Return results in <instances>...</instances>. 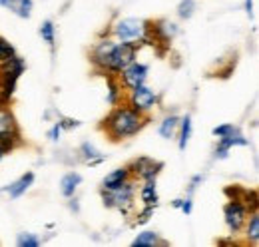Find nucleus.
Returning <instances> with one entry per match:
<instances>
[{
    "mask_svg": "<svg viewBox=\"0 0 259 247\" xmlns=\"http://www.w3.org/2000/svg\"><path fill=\"white\" fill-rule=\"evenodd\" d=\"M136 48L128 42H112V40H100L92 52V62L102 72H108L112 76H118L128 64L136 60Z\"/></svg>",
    "mask_w": 259,
    "mask_h": 247,
    "instance_id": "1",
    "label": "nucleus"
},
{
    "mask_svg": "<svg viewBox=\"0 0 259 247\" xmlns=\"http://www.w3.org/2000/svg\"><path fill=\"white\" fill-rule=\"evenodd\" d=\"M146 124H148V118L142 112L134 110L132 106H116L104 118L102 130L112 142H120V140H128L132 136H136Z\"/></svg>",
    "mask_w": 259,
    "mask_h": 247,
    "instance_id": "2",
    "label": "nucleus"
},
{
    "mask_svg": "<svg viewBox=\"0 0 259 247\" xmlns=\"http://www.w3.org/2000/svg\"><path fill=\"white\" fill-rule=\"evenodd\" d=\"M148 32H150V22L138 18H122L114 26L116 38L120 42H128L134 46H138L140 42H148Z\"/></svg>",
    "mask_w": 259,
    "mask_h": 247,
    "instance_id": "3",
    "label": "nucleus"
},
{
    "mask_svg": "<svg viewBox=\"0 0 259 247\" xmlns=\"http://www.w3.org/2000/svg\"><path fill=\"white\" fill-rule=\"evenodd\" d=\"M134 193H136V187L132 184V180H128L126 184H122L116 189H102V199L106 208H118L122 212H128L134 205Z\"/></svg>",
    "mask_w": 259,
    "mask_h": 247,
    "instance_id": "4",
    "label": "nucleus"
},
{
    "mask_svg": "<svg viewBox=\"0 0 259 247\" xmlns=\"http://www.w3.org/2000/svg\"><path fill=\"white\" fill-rule=\"evenodd\" d=\"M18 138H20V134H18V124H16L14 114L8 108L0 106V142L8 150H12L14 148V142Z\"/></svg>",
    "mask_w": 259,
    "mask_h": 247,
    "instance_id": "5",
    "label": "nucleus"
},
{
    "mask_svg": "<svg viewBox=\"0 0 259 247\" xmlns=\"http://www.w3.org/2000/svg\"><path fill=\"white\" fill-rule=\"evenodd\" d=\"M247 214H249V210L241 201H237V199H229V203H226L224 217H226V225L229 227L231 235L237 233V231H241V227L247 221Z\"/></svg>",
    "mask_w": 259,
    "mask_h": 247,
    "instance_id": "6",
    "label": "nucleus"
},
{
    "mask_svg": "<svg viewBox=\"0 0 259 247\" xmlns=\"http://www.w3.org/2000/svg\"><path fill=\"white\" fill-rule=\"evenodd\" d=\"M148 66L146 64H140V62H132L128 64L118 76H120V82H122V86L124 88H128V90H134V88H138V86H142V84H146V78H148Z\"/></svg>",
    "mask_w": 259,
    "mask_h": 247,
    "instance_id": "7",
    "label": "nucleus"
},
{
    "mask_svg": "<svg viewBox=\"0 0 259 247\" xmlns=\"http://www.w3.org/2000/svg\"><path fill=\"white\" fill-rule=\"evenodd\" d=\"M130 106L134 108V110H138V112H142V114H146V112H150L154 106H156V102H158V96L154 90H150L146 84H142V86H138V88H134V90H130Z\"/></svg>",
    "mask_w": 259,
    "mask_h": 247,
    "instance_id": "8",
    "label": "nucleus"
},
{
    "mask_svg": "<svg viewBox=\"0 0 259 247\" xmlns=\"http://www.w3.org/2000/svg\"><path fill=\"white\" fill-rule=\"evenodd\" d=\"M162 168H163L162 161H156L152 157H138V159H134L128 166L130 174L134 178H140V180H152V178H156Z\"/></svg>",
    "mask_w": 259,
    "mask_h": 247,
    "instance_id": "9",
    "label": "nucleus"
},
{
    "mask_svg": "<svg viewBox=\"0 0 259 247\" xmlns=\"http://www.w3.org/2000/svg\"><path fill=\"white\" fill-rule=\"evenodd\" d=\"M249 144V140L239 132V128L233 132V134H229L226 138H220V146L215 148V157H220V159H224L229 155V150L233 148V146H247Z\"/></svg>",
    "mask_w": 259,
    "mask_h": 247,
    "instance_id": "10",
    "label": "nucleus"
},
{
    "mask_svg": "<svg viewBox=\"0 0 259 247\" xmlns=\"http://www.w3.org/2000/svg\"><path fill=\"white\" fill-rule=\"evenodd\" d=\"M130 178H132V174H130L128 166H126V168H118V170L110 172V174L104 178L102 189H116V187H120L122 184H126Z\"/></svg>",
    "mask_w": 259,
    "mask_h": 247,
    "instance_id": "11",
    "label": "nucleus"
},
{
    "mask_svg": "<svg viewBox=\"0 0 259 247\" xmlns=\"http://www.w3.org/2000/svg\"><path fill=\"white\" fill-rule=\"evenodd\" d=\"M34 184V174L32 172H28V174H24V176H20L16 182H12V184L6 187V191L10 193V197H20L22 193H26V189Z\"/></svg>",
    "mask_w": 259,
    "mask_h": 247,
    "instance_id": "12",
    "label": "nucleus"
},
{
    "mask_svg": "<svg viewBox=\"0 0 259 247\" xmlns=\"http://www.w3.org/2000/svg\"><path fill=\"white\" fill-rule=\"evenodd\" d=\"M144 182H146V184L142 185L140 197H142L144 205H152V208H156V205H158V199H160L158 189H156V178H152V180H144Z\"/></svg>",
    "mask_w": 259,
    "mask_h": 247,
    "instance_id": "13",
    "label": "nucleus"
},
{
    "mask_svg": "<svg viewBox=\"0 0 259 247\" xmlns=\"http://www.w3.org/2000/svg\"><path fill=\"white\" fill-rule=\"evenodd\" d=\"M80 184H82V176L80 174H76V172L66 174L64 178L60 180V191H62V195L64 197H72Z\"/></svg>",
    "mask_w": 259,
    "mask_h": 247,
    "instance_id": "14",
    "label": "nucleus"
},
{
    "mask_svg": "<svg viewBox=\"0 0 259 247\" xmlns=\"http://www.w3.org/2000/svg\"><path fill=\"white\" fill-rule=\"evenodd\" d=\"M134 247H154V245H165V241H162L158 237L156 231H142L138 233V237L132 241Z\"/></svg>",
    "mask_w": 259,
    "mask_h": 247,
    "instance_id": "15",
    "label": "nucleus"
},
{
    "mask_svg": "<svg viewBox=\"0 0 259 247\" xmlns=\"http://www.w3.org/2000/svg\"><path fill=\"white\" fill-rule=\"evenodd\" d=\"M245 237H247V241H251L253 245H257L259 243V214H257V210L251 212L249 219L245 221Z\"/></svg>",
    "mask_w": 259,
    "mask_h": 247,
    "instance_id": "16",
    "label": "nucleus"
},
{
    "mask_svg": "<svg viewBox=\"0 0 259 247\" xmlns=\"http://www.w3.org/2000/svg\"><path fill=\"white\" fill-rule=\"evenodd\" d=\"M6 6L20 18H30L32 14V0H8Z\"/></svg>",
    "mask_w": 259,
    "mask_h": 247,
    "instance_id": "17",
    "label": "nucleus"
},
{
    "mask_svg": "<svg viewBox=\"0 0 259 247\" xmlns=\"http://www.w3.org/2000/svg\"><path fill=\"white\" fill-rule=\"evenodd\" d=\"M178 126H180V118L178 116H167L162 124H160V136L165 138V140H171L174 136H176V130H178Z\"/></svg>",
    "mask_w": 259,
    "mask_h": 247,
    "instance_id": "18",
    "label": "nucleus"
},
{
    "mask_svg": "<svg viewBox=\"0 0 259 247\" xmlns=\"http://www.w3.org/2000/svg\"><path fill=\"white\" fill-rule=\"evenodd\" d=\"M180 126H182V132H180V150H186L190 138H192V118L186 116L180 120Z\"/></svg>",
    "mask_w": 259,
    "mask_h": 247,
    "instance_id": "19",
    "label": "nucleus"
},
{
    "mask_svg": "<svg viewBox=\"0 0 259 247\" xmlns=\"http://www.w3.org/2000/svg\"><path fill=\"white\" fill-rule=\"evenodd\" d=\"M108 102L110 104H118V96L122 94L124 90V86H122V82H118V80H114V76L112 74H108Z\"/></svg>",
    "mask_w": 259,
    "mask_h": 247,
    "instance_id": "20",
    "label": "nucleus"
},
{
    "mask_svg": "<svg viewBox=\"0 0 259 247\" xmlns=\"http://www.w3.org/2000/svg\"><path fill=\"white\" fill-rule=\"evenodd\" d=\"M80 152H82V157H84L88 163H96V161H102V159H104V155L100 154L90 142H84L82 148H80Z\"/></svg>",
    "mask_w": 259,
    "mask_h": 247,
    "instance_id": "21",
    "label": "nucleus"
},
{
    "mask_svg": "<svg viewBox=\"0 0 259 247\" xmlns=\"http://www.w3.org/2000/svg\"><path fill=\"white\" fill-rule=\"evenodd\" d=\"M40 36H42V40H44L48 46H54V40H56V28H54L52 20H46V22L40 26Z\"/></svg>",
    "mask_w": 259,
    "mask_h": 247,
    "instance_id": "22",
    "label": "nucleus"
},
{
    "mask_svg": "<svg viewBox=\"0 0 259 247\" xmlns=\"http://www.w3.org/2000/svg\"><path fill=\"white\" fill-rule=\"evenodd\" d=\"M42 243L34 233H20L18 239H16V245L18 247H38Z\"/></svg>",
    "mask_w": 259,
    "mask_h": 247,
    "instance_id": "23",
    "label": "nucleus"
},
{
    "mask_svg": "<svg viewBox=\"0 0 259 247\" xmlns=\"http://www.w3.org/2000/svg\"><path fill=\"white\" fill-rule=\"evenodd\" d=\"M195 10V2L194 0H182L180 6H178V14L180 18H192Z\"/></svg>",
    "mask_w": 259,
    "mask_h": 247,
    "instance_id": "24",
    "label": "nucleus"
},
{
    "mask_svg": "<svg viewBox=\"0 0 259 247\" xmlns=\"http://www.w3.org/2000/svg\"><path fill=\"white\" fill-rule=\"evenodd\" d=\"M16 52H14V48H12V44L8 42V40H4V38H0V62L8 60V58H12Z\"/></svg>",
    "mask_w": 259,
    "mask_h": 247,
    "instance_id": "25",
    "label": "nucleus"
},
{
    "mask_svg": "<svg viewBox=\"0 0 259 247\" xmlns=\"http://www.w3.org/2000/svg\"><path fill=\"white\" fill-rule=\"evenodd\" d=\"M235 130H237V126H233V124H222V126H215V128H213V136L226 138L229 134H233Z\"/></svg>",
    "mask_w": 259,
    "mask_h": 247,
    "instance_id": "26",
    "label": "nucleus"
},
{
    "mask_svg": "<svg viewBox=\"0 0 259 247\" xmlns=\"http://www.w3.org/2000/svg\"><path fill=\"white\" fill-rule=\"evenodd\" d=\"M171 205H174V208H178V210H182L186 216H190V214H192V197H188V199H176Z\"/></svg>",
    "mask_w": 259,
    "mask_h": 247,
    "instance_id": "27",
    "label": "nucleus"
},
{
    "mask_svg": "<svg viewBox=\"0 0 259 247\" xmlns=\"http://www.w3.org/2000/svg\"><path fill=\"white\" fill-rule=\"evenodd\" d=\"M48 136H50V140H52V142H58V140H60V136H62V124H60V122L54 124Z\"/></svg>",
    "mask_w": 259,
    "mask_h": 247,
    "instance_id": "28",
    "label": "nucleus"
},
{
    "mask_svg": "<svg viewBox=\"0 0 259 247\" xmlns=\"http://www.w3.org/2000/svg\"><path fill=\"white\" fill-rule=\"evenodd\" d=\"M154 214V208L152 205H146V210L140 214V219H138V223H146L148 219H150V216Z\"/></svg>",
    "mask_w": 259,
    "mask_h": 247,
    "instance_id": "29",
    "label": "nucleus"
},
{
    "mask_svg": "<svg viewBox=\"0 0 259 247\" xmlns=\"http://www.w3.org/2000/svg\"><path fill=\"white\" fill-rule=\"evenodd\" d=\"M60 124H62V130H70V128H78V126H80L78 120H64V122H60Z\"/></svg>",
    "mask_w": 259,
    "mask_h": 247,
    "instance_id": "30",
    "label": "nucleus"
},
{
    "mask_svg": "<svg viewBox=\"0 0 259 247\" xmlns=\"http://www.w3.org/2000/svg\"><path fill=\"white\" fill-rule=\"evenodd\" d=\"M201 180H203V176H195L194 180H192V184H190V193H194V189L197 187V184H201Z\"/></svg>",
    "mask_w": 259,
    "mask_h": 247,
    "instance_id": "31",
    "label": "nucleus"
},
{
    "mask_svg": "<svg viewBox=\"0 0 259 247\" xmlns=\"http://www.w3.org/2000/svg\"><path fill=\"white\" fill-rule=\"evenodd\" d=\"M6 152H8V148H6V146H4L2 142H0V159H2V155L6 154Z\"/></svg>",
    "mask_w": 259,
    "mask_h": 247,
    "instance_id": "32",
    "label": "nucleus"
},
{
    "mask_svg": "<svg viewBox=\"0 0 259 247\" xmlns=\"http://www.w3.org/2000/svg\"><path fill=\"white\" fill-rule=\"evenodd\" d=\"M245 10H247V14L251 16V0H245Z\"/></svg>",
    "mask_w": 259,
    "mask_h": 247,
    "instance_id": "33",
    "label": "nucleus"
},
{
    "mask_svg": "<svg viewBox=\"0 0 259 247\" xmlns=\"http://www.w3.org/2000/svg\"><path fill=\"white\" fill-rule=\"evenodd\" d=\"M6 2H8V0H0V6H6Z\"/></svg>",
    "mask_w": 259,
    "mask_h": 247,
    "instance_id": "34",
    "label": "nucleus"
}]
</instances>
